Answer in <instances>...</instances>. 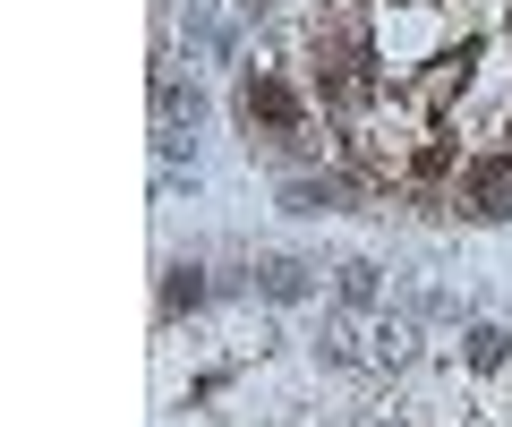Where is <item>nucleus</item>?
<instances>
[{"label": "nucleus", "instance_id": "39448f33", "mask_svg": "<svg viewBox=\"0 0 512 427\" xmlns=\"http://www.w3.org/2000/svg\"><path fill=\"white\" fill-rule=\"evenodd\" d=\"M256 291H265V299H274V308H299V299H308L316 291V274H308V265H299V257H265V265H256Z\"/></svg>", "mask_w": 512, "mask_h": 427}, {"label": "nucleus", "instance_id": "0eeeda50", "mask_svg": "<svg viewBox=\"0 0 512 427\" xmlns=\"http://www.w3.org/2000/svg\"><path fill=\"white\" fill-rule=\"evenodd\" d=\"M205 299H214L205 265H163V316H197Z\"/></svg>", "mask_w": 512, "mask_h": 427}, {"label": "nucleus", "instance_id": "9d476101", "mask_svg": "<svg viewBox=\"0 0 512 427\" xmlns=\"http://www.w3.org/2000/svg\"><path fill=\"white\" fill-rule=\"evenodd\" d=\"M316 359H325V368H359V351H350V334H325V342H316Z\"/></svg>", "mask_w": 512, "mask_h": 427}, {"label": "nucleus", "instance_id": "1a4fd4ad", "mask_svg": "<svg viewBox=\"0 0 512 427\" xmlns=\"http://www.w3.org/2000/svg\"><path fill=\"white\" fill-rule=\"evenodd\" d=\"M410 342H419V334H410V325H393V316H384V325H376V368H402V359H410Z\"/></svg>", "mask_w": 512, "mask_h": 427}, {"label": "nucleus", "instance_id": "f257e3e1", "mask_svg": "<svg viewBox=\"0 0 512 427\" xmlns=\"http://www.w3.org/2000/svg\"><path fill=\"white\" fill-rule=\"evenodd\" d=\"M231 112H239V129H248V154L274 163L282 180L325 154V137H316V94L299 86L291 69H256L248 60V69L231 77Z\"/></svg>", "mask_w": 512, "mask_h": 427}, {"label": "nucleus", "instance_id": "f03ea898", "mask_svg": "<svg viewBox=\"0 0 512 427\" xmlns=\"http://www.w3.org/2000/svg\"><path fill=\"white\" fill-rule=\"evenodd\" d=\"M453 223H512V146H470L453 171Z\"/></svg>", "mask_w": 512, "mask_h": 427}, {"label": "nucleus", "instance_id": "6e6552de", "mask_svg": "<svg viewBox=\"0 0 512 427\" xmlns=\"http://www.w3.org/2000/svg\"><path fill=\"white\" fill-rule=\"evenodd\" d=\"M333 299H342V308H376V299H384V274H376L367 257L333 265Z\"/></svg>", "mask_w": 512, "mask_h": 427}, {"label": "nucleus", "instance_id": "7ed1b4c3", "mask_svg": "<svg viewBox=\"0 0 512 427\" xmlns=\"http://www.w3.org/2000/svg\"><path fill=\"white\" fill-rule=\"evenodd\" d=\"M282 205H291V214H359L367 188L350 180L342 163L333 171H291V180H282Z\"/></svg>", "mask_w": 512, "mask_h": 427}, {"label": "nucleus", "instance_id": "20e7f679", "mask_svg": "<svg viewBox=\"0 0 512 427\" xmlns=\"http://www.w3.org/2000/svg\"><path fill=\"white\" fill-rule=\"evenodd\" d=\"M154 120H163V129H197V120H205V94L180 86V69H171V60L154 69Z\"/></svg>", "mask_w": 512, "mask_h": 427}, {"label": "nucleus", "instance_id": "423d86ee", "mask_svg": "<svg viewBox=\"0 0 512 427\" xmlns=\"http://www.w3.org/2000/svg\"><path fill=\"white\" fill-rule=\"evenodd\" d=\"M461 368H470V376L512 368V334H504V325H470V334H461Z\"/></svg>", "mask_w": 512, "mask_h": 427}]
</instances>
